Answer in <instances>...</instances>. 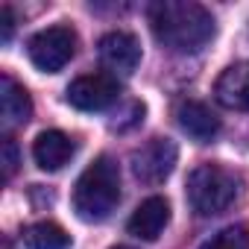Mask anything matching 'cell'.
<instances>
[{
    "label": "cell",
    "instance_id": "cell-17",
    "mask_svg": "<svg viewBox=\"0 0 249 249\" xmlns=\"http://www.w3.org/2000/svg\"><path fill=\"white\" fill-rule=\"evenodd\" d=\"M111 249H129V246H111Z\"/></svg>",
    "mask_w": 249,
    "mask_h": 249
},
{
    "label": "cell",
    "instance_id": "cell-15",
    "mask_svg": "<svg viewBox=\"0 0 249 249\" xmlns=\"http://www.w3.org/2000/svg\"><path fill=\"white\" fill-rule=\"evenodd\" d=\"M0 150H3V179L9 182L15 176V170H18V144L6 135L3 144H0Z\"/></svg>",
    "mask_w": 249,
    "mask_h": 249
},
{
    "label": "cell",
    "instance_id": "cell-16",
    "mask_svg": "<svg viewBox=\"0 0 249 249\" xmlns=\"http://www.w3.org/2000/svg\"><path fill=\"white\" fill-rule=\"evenodd\" d=\"M12 30H15V12H12V6H0V38L9 41Z\"/></svg>",
    "mask_w": 249,
    "mask_h": 249
},
{
    "label": "cell",
    "instance_id": "cell-9",
    "mask_svg": "<svg viewBox=\"0 0 249 249\" xmlns=\"http://www.w3.org/2000/svg\"><path fill=\"white\" fill-rule=\"evenodd\" d=\"M167 223H170V202H167L164 196H150V199H144V202L132 211L126 229H129V234L138 237V240H156V237L164 231Z\"/></svg>",
    "mask_w": 249,
    "mask_h": 249
},
{
    "label": "cell",
    "instance_id": "cell-10",
    "mask_svg": "<svg viewBox=\"0 0 249 249\" xmlns=\"http://www.w3.org/2000/svg\"><path fill=\"white\" fill-rule=\"evenodd\" d=\"M214 97L223 108L249 111V62H237L226 68L214 85Z\"/></svg>",
    "mask_w": 249,
    "mask_h": 249
},
{
    "label": "cell",
    "instance_id": "cell-11",
    "mask_svg": "<svg viewBox=\"0 0 249 249\" xmlns=\"http://www.w3.org/2000/svg\"><path fill=\"white\" fill-rule=\"evenodd\" d=\"M73 153H76V144H73V138L71 135H65V132H59V129H47V132H41L38 138H36V144H33V159H36V164L41 167V170H62L71 159H73Z\"/></svg>",
    "mask_w": 249,
    "mask_h": 249
},
{
    "label": "cell",
    "instance_id": "cell-3",
    "mask_svg": "<svg viewBox=\"0 0 249 249\" xmlns=\"http://www.w3.org/2000/svg\"><path fill=\"white\" fill-rule=\"evenodd\" d=\"M240 182L237 176L223 167V164H199L188 176V202L199 217H214L223 214L234 199H237Z\"/></svg>",
    "mask_w": 249,
    "mask_h": 249
},
{
    "label": "cell",
    "instance_id": "cell-2",
    "mask_svg": "<svg viewBox=\"0 0 249 249\" xmlns=\"http://www.w3.org/2000/svg\"><path fill=\"white\" fill-rule=\"evenodd\" d=\"M117 202H120V170L114 159L100 156L76 179L73 211L85 223H100L117 208Z\"/></svg>",
    "mask_w": 249,
    "mask_h": 249
},
{
    "label": "cell",
    "instance_id": "cell-12",
    "mask_svg": "<svg viewBox=\"0 0 249 249\" xmlns=\"http://www.w3.org/2000/svg\"><path fill=\"white\" fill-rule=\"evenodd\" d=\"M33 114V100L21 82H15L9 73L0 76V117H3V129L24 126Z\"/></svg>",
    "mask_w": 249,
    "mask_h": 249
},
{
    "label": "cell",
    "instance_id": "cell-6",
    "mask_svg": "<svg viewBox=\"0 0 249 249\" xmlns=\"http://www.w3.org/2000/svg\"><path fill=\"white\" fill-rule=\"evenodd\" d=\"M120 97V85L111 73H85L68 85V103L79 111H103Z\"/></svg>",
    "mask_w": 249,
    "mask_h": 249
},
{
    "label": "cell",
    "instance_id": "cell-4",
    "mask_svg": "<svg viewBox=\"0 0 249 249\" xmlns=\"http://www.w3.org/2000/svg\"><path fill=\"white\" fill-rule=\"evenodd\" d=\"M30 62L44 73H59L76 53V33L71 27H47L27 44Z\"/></svg>",
    "mask_w": 249,
    "mask_h": 249
},
{
    "label": "cell",
    "instance_id": "cell-14",
    "mask_svg": "<svg viewBox=\"0 0 249 249\" xmlns=\"http://www.w3.org/2000/svg\"><path fill=\"white\" fill-rule=\"evenodd\" d=\"M199 249H249V226L243 223L226 226L217 234H211L205 243H199Z\"/></svg>",
    "mask_w": 249,
    "mask_h": 249
},
{
    "label": "cell",
    "instance_id": "cell-13",
    "mask_svg": "<svg viewBox=\"0 0 249 249\" xmlns=\"http://www.w3.org/2000/svg\"><path fill=\"white\" fill-rule=\"evenodd\" d=\"M21 240L27 249H68L71 246V234L53 220H41V223L27 226Z\"/></svg>",
    "mask_w": 249,
    "mask_h": 249
},
{
    "label": "cell",
    "instance_id": "cell-8",
    "mask_svg": "<svg viewBox=\"0 0 249 249\" xmlns=\"http://www.w3.org/2000/svg\"><path fill=\"white\" fill-rule=\"evenodd\" d=\"M176 123L185 135H191L199 144H208L220 135V117L211 111V106L199 100H182L176 106Z\"/></svg>",
    "mask_w": 249,
    "mask_h": 249
},
{
    "label": "cell",
    "instance_id": "cell-1",
    "mask_svg": "<svg viewBox=\"0 0 249 249\" xmlns=\"http://www.w3.org/2000/svg\"><path fill=\"white\" fill-rule=\"evenodd\" d=\"M147 18L156 41L170 53H199L217 33L211 12L194 0H156Z\"/></svg>",
    "mask_w": 249,
    "mask_h": 249
},
{
    "label": "cell",
    "instance_id": "cell-5",
    "mask_svg": "<svg viewBox=\"0 0 249 249\" xmlns=\"http://www.w3.org/2000/svg\"><path fill=\"white\" fill-rule=\"evenodd\" d=\"M179 150L170 138H150L132 153V173L144 185H161L176 167Z\"/></svg>",
    "mask_w": 249,
    "mask_h": 249
},
{
    "label": "cell",
    "instance_id": "cell-7",
    "mask_svg": "<svg viewBox=\"0 0 249 249\" xmlns=\"http://www.w3.org/2000/svg\"><path fill=\"white\" fill-rule=\"evenodd\" d=\"M100 65L111 73V76H129L138 62H141V44L132 33H108L100 38Z\"/></svg>",
    "mask_w": 249,
    "mask_h": 249
}]
</instances>
